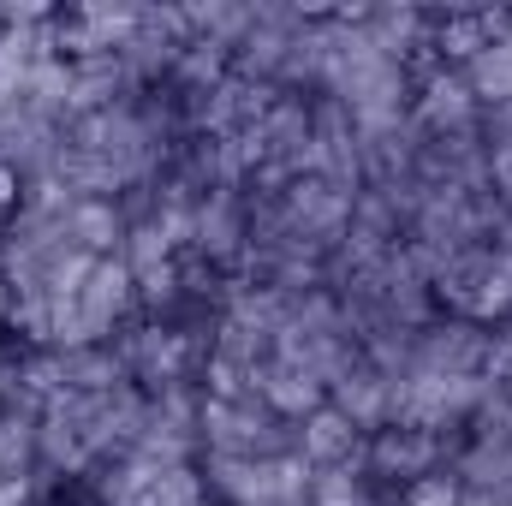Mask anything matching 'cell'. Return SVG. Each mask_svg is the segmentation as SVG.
Listing matches in <instances>:
<instances>
[{
    "label": "cell",
    "instance_id": "obj_1",
    "mask_svg": "<svg viewBox=\"0 0 512 506\" xmlns=\"http://www.w3.org/2000/svg\"><path fill=\"white\" fill-rule=\"evenodd\" d=\"M358 423H352V411H340V405H316L310 417H304V459L310 465H322V471H334V465H352L358 459Z\"/></svg>",
    "mask_w": 512,
    "mask_h": 506
},
{
    "label": "cell",
    "instance_id": "obj_2",
    "mask_svg": "<svg viewBox=\"0 0 512 506\" xmlns=\"http://www.w3.org/2000/svg\"><path fill=\"white\" fill-rule=\"evenodd\" d=\"M429 465V441L417 435V429H382L376 441H370V471L376 477H417Z\"/></svg>",
    "mask_w": 512,
    "mask_h": 506
},
{
    "label": "cell",
    "instance_id": "obj_3",
    "mask_svg": "<svg viewBox=\"0 0 512 506\" xmlns=\"http://www.w3.org/2000/svg\"><path fill=\"white\" fill-rule=\"evenodd\" d=\"M489 48H495V24H489V18L459 12V18L441 24V60H453V66H477Z\"/></svg>",
    "mask_w": 512,
    "mask_h": 506
},
{
    "label": "cell",
    "instance_id": "obj_4",
    "mask_svg": "<svg viewBox=\"0 0 512 506\" xmlns=\"http://www.w3.org/2000/svg\"><path fill=\"white\" fill-rule=\"evenodd\" d=\"M18 203H24V173H18V161L0 155V221H12Z\"/></svg>",
    "mask_w": 512,
    "mask_h": 506
},
{
    "label": "cell",
    "instance_id": "obj_5",
    "mask_svg": "<svg viewBox=\"0 0 512 506\" xmlns=\"http://www.w3.org/2000/svg\"><path fill=\"white\" fill-rule=\"evenodd\" d=\"M24 495H30L24 477H0V506H24Z\"/></svg>",
    "mask_w": 512,
    "mask_h": 506
}]
</instances>
